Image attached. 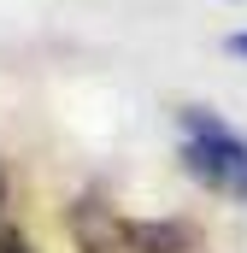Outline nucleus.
<instances>
[{"label": "nucleus", "instance_id": "nucleus-3", "mask_svg": "<svg viewBox=\"0 0 247 253\" xmlns=\"http://www.w3.org/2000/svg\"><path fill=\"white\" fill-rule=\"evenodd\" d=\"M224 47H230V53H236V59H247V30H236V36H230V42H224Z\"/></svg>", "mask_w": 247, "mask_h": 253}, {"label": "nucleus", "instance_id": "nucleus-1", "mask_svg": "<svg viewBox=\"0 0 247 253\" xmlns=\"http://www.w3.org/2000/svg\"><path fill=\"white\" fill-rule=\"evenodd\" d=\"M65 224H71L77 253H194L200 248L194 218H141V212H124L100 189L77 194Z\"/></svg>", "mask_w": 247, "mask_h": 253}, {"label": "nucleus", "instance_id": "nucleus-2", "mask_svg": "<svg viewBox=\"0 0 247 253\" xmlns=\"http://www.w3.org/2000/svg\"><path fill=\"white\" fill-rule=\"evenodd\" d=\"M177 159L183 171L218 200L247 206V135L212 106H183L177 112Z\"/></svg>", "mask_w": 247, "mask_h": 253}, {"label": "nucleus", "instance_id": "nucleus-4", "mask_svg": "<svg viewBox=\"0 0 247 253\" xmlns=\"http://www.w3.org/2000/svg\"><path fill=\"white\" fill-rule=\"evenodd\" d=\"M0 206H6V165H0Z\"/></svg>", "mask_w": 247, "mask_h": 253}]
</instances>
